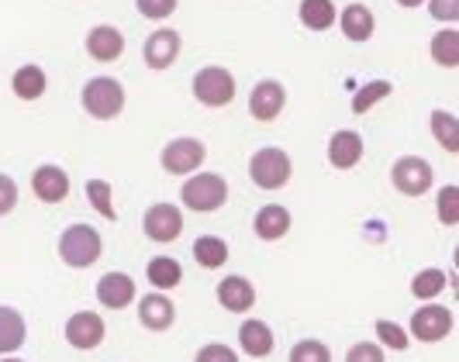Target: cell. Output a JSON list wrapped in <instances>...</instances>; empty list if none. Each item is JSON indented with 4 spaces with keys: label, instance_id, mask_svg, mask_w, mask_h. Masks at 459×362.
I'll use <instances>...</instances> for the list:
<instances>
[{
    "label": "cell",
    "instance_id": "obj_35",
    "mask_svg": "<svg viewBox=\"0 0 459 362\" xmlns=\"http://www.w3.org/2000/svg\"><path fill=\"white\" fill-rule=\"evenodd\" d=\"M135 7L145 22H166V18L177 14L180 0H135Z\"/></svg>",
    "mask_w": 459,
    "mask_h": 362
},
{
    "label": "cell",
    "instance_id": "obj_7",
    "mask_svg": "<svg viewBox=\"0 0 459 362\" xmlns=\"http://www.w3.org/2000/svg\"><path fill=\"white\" fill-rule=\"evenodd\" d=\"M391 183L397 194L404 197H421L432 190L436 183V173H432V162L421 156H401L391 166Z\"/></svg>",
    "mask_w": 459,
    "mask_h": 362
},
{
    "label": "cell",
    "instance_id": "obj_3",
    "mask_svg": "<svg viewBox=\"0 0 459 362\" xmlns=\"http://www.w3.org/2000/svg\"><path fill=\"white\" fill-rule=\"evenodd\" d=\"M104 255V238L93 225H69L59 235V259L69 270H91L97 266V259Z\"/></svg>",
    "mask_w": 459,
    "mask_h": 362
},
{
    "label": "cell",
    "instance_id": "obj_9",
    "mask_svg": "<svg viewBox=\"0 0 459 362\" xmlns=\"http://www.w3.org/2000/svg\"><path fill=\"white\" fill-rule=\"evenodd\" d=\"M453 324H456V317L449 307H442V304H421L418 311L411 315V339L425 341V345H436V341L449 339L453 335Z\"/></svg>",
    "mask_w": 459,
    "mask_h": 362
},
{
    "label": "cell",
    "instance_id": "obj_21",
    "mask_svg": "<svg viewBox=\"0 0 459 362\" xmlns=\"http://www.w3.org/2000/svg\"><path fill=\"white\" fill-rule=\"evenodd\" d=\"M238 345H242V352H246L249 359H266L276 345L273 328H270L266 321H259V317H249V321L238 328Z\"/></svg>",
    "mask_w": 459,
    "mask_h": 362
},
{
    "label": "cell",
    "instance_id": "obj_22",
    "mask_svg": "<svg viewBox=\"0 0 459 362\" xmlns=\"http://www.w3.org/2000/svg\"><path fill=\"white\" fill-rule=\"evenodd\" d=\"M11 90L18 100L24 104H31V100H42L48 90V76L42 66H35V63H24V66L14 69V76H11Z\"/></svg>",
    "mask_w": 459,
    "mask_h": 362
},
{
    "label": "cell",
    "instance_id": "obj_41",
    "mask_svg": "<svg viewBox=\"0 0 459 362\" xmlns=\"http://www.w3.org/2000/svg\"><path fill=\"white\" fill-rule=\"evenodd\" d=\"M453 266L459 270V246H456V252H453Z\"/></svg>",
    "mask_w": 459,
    "mask_h": 362
},
{
    "label": "cell",
    "instance_id": "obj_37",
    "mask_svg": "<svg viewBox=\"0 0 459 362\" xmlns=\"http://www.w3.org/2000/svg\"><path fill=\"white\" fill-rule=\"evenodd\" d=\"M345 362H387V352L380 341H356L345 352Z\"/></svg>",
    "mask_w": 459,
    "mask_h": 362
},
{
    "label": "cell",
    "instance_id": "obj_42",
    "mask_svg": "<svg viewBox=\"0 0 459 362\" xmlns=\"http://www.w3.org/2000/svg\"><path fill=\"white\" fill-rule=\"evenodd\" d=\"M0 362H24V359H0Z\"/></svg>",
    "mask_w": 459,
    "mask_h": 362
},
{
    "label": "cell",
    "instance_id": "obj_16",
    "mask_svg": "<svg viewBox=\"0 0 459 362\" xmlns=\"http://www.w3.org/2000/svg\"><path fill=\"white\" fill-rule=\"evenodd\" d=\"M218 304H221L229 315H249L255 307V287L246 276L231 272V276H225V280L218 283Z\"/></svg>",
    "mask_w": 459,
    "mask_h": 362
},
{
    "label": "cell",
    "instance_id": "obj_11",
    "mask_svg": "<svg viewBox=\"0 0 459 362\" xmlns=\"http://www.w3.org/2000/svg\"><path fill=\"white\" fill-rule=\"evenodd\" d=\"M180 48H184L180 31H173V28H156V31L145 39V46H142V59H145L149 69L162 73V69H169L180 59Z\"/></svg>",
    "mask_w": 459,
    "mask_h": 362
},
{
    "label": "cell",
    "instance_id": "obj_14",
    "mask_svg": "<svg viewBox=\"0 0 459 362\" xmlns=\"http://www.w3.org/2000/svg\"><path fill=\"white\" fill-rule=\"evenodd\" d=\"M31 194H35L42 204H63L69 197V173L63 166L42 162V166L31 173Z\"/></svg>",
    "mask_w": 459,
    "mask_h": 362
},
{
    "label": "cell",
    "instance_id": "obj_40",
    "mask_svg": "<svg viewBox=\"0 0 459 362\" xmlns=\"http://www.w3.org/2000/svg\"><path fill=\"white\" fill-rule=\"evenodd\" d=\"M401 7H408V11H414V7H421V4H429V0H397Z\"/></svg>",
    "mask_w": 459,
    "mask_h": 362
},
{
    "label": "cell",
    "instance_id": "obj_17",
    "mask_svg": "<svg viewBox=\"0 0 459 362\" xmlns=\"http://www.w3.org/2000/svg\"><path fill=\"white\" fill-rule=\"evenodd\" d=\"M367 152V142L359 132H352V128H339L335 135L328 138V162L335 166V169H352V166H359V159Z\"/></svg>",
    "mask_w": 459,
    "mask_h": 362
},
{
    "label": "cell",
    "instance_id": "obj_1",
    "mask_svg": "<svg viewBox=\"0 0 459 362\" xmlns=\"http://www.w3.org/2000/svg\"><path fill=\"white\" fill-rule=\"evenodd\" d=\"M80 104L93 121H115L128 104V93H125V83L115 76H93L80 90Z\"/></svg>",
    "mask_w": 459,
    "mask_h": 362
},
{
    "label": "cell",
    "instance_id": "obj_8",
    "mask_svg": "<svg viewBox=\"0 0 459 362\" xmlns=\"http://www.w3.org/2000/svg\"><path fill=\"white\" fill-rule=\"evenodd\" d=\"M142 231L156 246H173L184 235V211L177 204H169V201H160V204H152L142 214Z\"/></svg>",
    "mask_w": 459,
    "mask_h": 362
},
{
    "label": "cell",
    "instance_id": "obj_15",
    "mask_svg": "<svg viewBox=\"0 0 459 362\" xmlns=\"http://www.w3.org/2000/svg\"><path fill=\"white\" fill-rule=\"evenodd\" d=\"M87 56L97 63H117L125 56V35L115 24H93L87 31Z\"/></svg>",
    "mask_w": 459,
    "mask_h": 362
},
{
    "label": "cell",
    "instance_id": "obj_20",
    "mask_svg": "<svg viewBox=\"0 0 459 362\" xmlns=\"http://www.w3.org/2000/svg\"><path fill=\"white\" fill-rule=\"evenodd\" d=\"M339 28H342V35L349 42L363 46L377 31V18H373V11H369L367 4H349V7L339 11Z\"/></svg>",
    "mask_w": 459,
    "mask_h": 362
},
{
    "label": "cell",
    "instance_id": "obj_30",
    "mask_svg": "<svg viewBox=\"0 0 459 362\" xmlns=\"http://www.w3.org/2000/svg\"><path fill=\"white\" fill-rule=\"evenodd\" d=\"M391 93H394L391 80H369V83H363V87L356 90V97H352V114H369L380 100H387Z\"/></svg>",
    "mask_w": 459,
    "mask_h": 362
},
{
    "label": "cell",
    "instance_id": "obj_33",
    "mask_svg": "<svg viewBox=\"0 0 459 362\" xmlns=\"http://www.w3.org/2000/svg\"><path fill=\"white\" fill-rule=\"evenodd\" d=\"M436 214L438 221L446 228L459 225V186L456 183H449V186H442L436 194Z\"/></svg>",
    "mask_w": 459,
    "mask_h": 362
},
{
    "label": "cell",
    "instance_id": "obj_23",
    "mask_svg": "<svg viewBox=\"0 0 459 362\" xmlns=\"http://www.w3.org/2000/svg\"><path fill=\"white\" fill-rule=\"evenodd\" d=\"M24 341H28V321H24V315L18 307L0 304V356L18 352Z\"/></svg>",
    "mask_w": 459,
    "mask_h": 362
},
{
    "label": "cell",
    "instance_id": "obj_10",
    "mask_svg": "<svg viewBox=\"0 0 459 362\" xmlns=\"http://www.w3.org/2000/svg\"><path fill=\"white\" fill-rule=\"evenodd\" d=\"M104 335H108V328H104V317L97 315V311H76V315H69L66 341L76 352H93V349H100V345H104Z\"/></svg>",
    "mask_w": 459,
    "mask_h": 362
},
{
    "label": "cell",
    "instance_id": "obj_24",
    "mask_svg": "<svg viewBox=\"0 0 459 362\" xmlns=\"http://www.w3.org/2000/svg\"><path fill=\"white\" fill-rule=\"evenodd\" d=\"M145 276H149L152 290L169 294V290H177V287L184 283V266H180L173 255H152L149 266H145Z\"/></svg>",
    "mask_w": 459,
    "mask_h": 362
},
{
    "label": "cell",
    "instance_id": "obj_31",
    "mask_svg": "<svg viewBox=\"0 0 459 362\" xmlns=\"http://www.w3.org/2000/svg\"><path fill=\"white\" fill-rule=\"evenodd\" d=\"M87 201L91 207L104 218V221H117V211H115V194H111V183L108 180H87Z\"/></svg>",
    "mask_w": 459,
    "mask_h": 362
},
{
    "label": "cell",
    "instance_id": "obj_29",
    "mask_svg": "<svg viewBox=\"0 0 459 362\" xmlns=\"http://www.w3.org/2000/svg\"><path fill=\"white\" fill-rule=\"evenodd\" d=\"M446 283H449V276L438 270V266H429V270L411 276V297L414 300H436L446 290Z\"/></svg>",
    "mask_w": 459,
    "mask_h": 362
},
{
    "label": "cell",
    "instance_id": "obj_19",
    "mask_svg": "<svg viewBox=\"0 0 459 362\" xmlns=\"http://www.w3.org/2000/svg\"><path fill=\"white\" fill-rule=\"evenodd\" d=\"M97 300L108 311H125L128 304H135V280L128 272H108L97 280Z\"/></svg>",
    "mask_w": 459,
    "mask_h": 362
},
{
    "label": "cell",
    "instance_id": "obj_36",
    "mask_svg": "<svg viewBox=\"0 0 459 362\" xmlns=\"http://www.w3.org/2000/svg\"><path fill=\"white\" fill-rule=\"evenodd\" d=\"M194 362H242V359H238V352L231 345H225V341H207V345L197 349Z\"/></svg>",
    "mask_w": 459,
    "mask_h": 362
},
{
    "label": "cell",
    "instance_id": "obj_32",
    "mask_svg": "<svg viewBox=\"0 0 459 362\" xmlns=\"http://www.w3.org/2000/svg\"><path fill=\"white\" fill-rule=\"evenodd\" d=\"M373 332H377V341L384 345V349H394V352H404L408 345H411V332L408 328H401L397 321H377L373 324Z\"/></svg>",
    "mask_w": 459,
    "mask_h": 362
},
{
    "label": "cell",
    "instance_id": "obj_18",
    "mask_svg": "<svg viewBox=\"0 0 459 362\" xmlns=\"http://www.w3.org/2000/svg\"><path fill=\"white\" fill-rule=\"evenodd\" d=\"M290 228H294V218L283 204H263L253 218V231L259 242H280L290 235Z\"/></svg>",
    "mask_w": 459,
    "mask_h": 362
},
{
    "label": "cell",
    "instance_id": "obj_26",
    "mask_svg": "<svg viewBox=\"0 0 459 362\" xmlns=\"http://www.w3.org/2000/svg\"><path fill=\"white\" fill-rule=\"evenodd\" d=\"M194 263L201 266V270H221L225 263H229V242L225 238H218V235H201V238H194Z\"/></svg>",
    "mask_w": 459,
    "mask_h": 362
},
{
    "label": "cell",
    "instance_id": "obj_28",
    "mask_svg": "<svg viewBox=\"0 0 459 362\" xmlns=\"http://www.w3.org/2000/svg\"><path fill=\"white\" fill-rule=\"evenodd\" d=\"M429 128H432V138L438 142V149H446L449 156H459V117L456 114L436 108L432 117H429Z\"/></svg>",
    "mask_w": 459,
    "mask_h": 362
},
{
    "label": "cell",
    "instance_id": "obj_12",
    "mask_svg": "<svg viewBox=\"0 0 459 362\" xmlns=\"http://www.w3.org/2000/svg\"><path fill=\"white\" fill-rule=\"evenodd\" d=\"M287 108V87L280 80H259L249 93V114H253L259 125H270L276 121Z\"/></svg>",
    "mask_w": 459,
    "mask_h": 362
},
{
    "label": "cell",
    "instance_id": "obj_25",
    "mask_svg": "<svg viewBox=\"0 0 459 362\" xmlns=\"http://www.w3.org/2000/svg\"><path fill=\"white\" fill-rule=\"evenodd\" d=\"M298 18L307 31H328L339 24V7L335 0H300Z\"/></svg>",
    "mask_w": 459,
    "mask_h": 362
},
{
    "label": "cell",
    "instance_id": "obj_39",
    "mask_svg": "<svg viewBox=\"0 0 459 362\" xmlns=\"http://www.w3.org/2000/svg\"><path fill=\"white\" fill-rule=\"evenodd\" d=\"M14 207H18V183L7 173H0V218H7Z\"/></svg>",
    "mask_w": 459,
    "mask_h": 362
},
{
    "label": "cell",
    "instance_id": "obj_2",
    "mask_svg": "<svg viewBox=\"0 0 459 362\" xmlns=\"http://www.w3.org/2000/svg\"><path fill=\"white\" fill-rule=\"evenodd\" d=\"M180 204L194 214H214L229 204V180L221 173H194L180 186Z\"/></svg>",
    "mask_w": 459,
    "mask_h": 362
},
{
    "label": "cell",
    "instance_id": "obj_38",
    "mask_svg": "<svg viewBox=\"0 0 459 362\" xmlns=\"http://www.w3.org/2000/svg\"><path fill=\"white\" fill-rule=\"evenodd\" d=\"M429 14L442 24L459 22V0H429Z\"/></svg>",
    "mask_w": 459,
    "mask_h": 362
},
{
    "label": "cell",
    "instance_id": "obj_6",
    "mask_svg": "<svg viewBox=\"0 0 459 362\" xmlns=\"http://www.w3.org/2000/svg\"><path fill=\"white\" fill-rule=\"evenodd\" d=\"M204 159H207V145L201 138L180 135V138H173V142H166V149H162V156H160V166L169 177H184L186 180V177L201 173Z\"/></svg>",
    "mask_w": 459,
    "mask_h": 362
},
{
    "label": "cell",
    "instance_id": "obj_13",
    "mask_svg": "<svg viewBox=\"0 0 459 362\" xmlns=\"http://www.w3.org/2000/svg\"><path fill=\"white\" fill-rule=\"evenodd\" d=\"M138 324H142L145 332H160V335L169 332V328L177 324V304L162 294V290L145 294L138 300Z\"/></svg>",
    "mask_w": 459,
    "mask_h": 362
},
{
    "label": "cell",
    "instance_id": "obj_4",
    "mask_svg": "<svg viewBox=\"0 0 459 362\" xmlns=\"http://www.w3.org/2000/svg\"><path fill=\"white\" fill-rule=\"evenodd\" d=\"M290 177H294V162H290V156L283 149H276V145H263L249 159V180L259 190H266V194L283 190L290 183Z\"/></svg>",
    "mask_w": 459,
    "mask_h": 362
},
{
    "label": "cell",
    "instance_id": "obj_5",
    "mask_svg": "<svg viewBox=\"0 0 459 362\" xmlns=\"http://www.w3.org/2000/svg\"><path fill=\"white\" fill-rule=\"evenodd\" d=\"M190 90H194L197 104H204L211 111H221V108H229L231 100H235L238 83H235V76L225 66H204L194 73Z\"/></svg>",
    "mask_w": 459,
    "mask_h": 362
},
{
    "label": "cell",
    "instance_id": "obj_27",
    "mask_svg": "<svg viewBox=\"0 0 459 362\" xmlns=\"http://www.w3.org/2000/svg\"><path fill=\"white\" fill-rule=\"evenodd\" d=\"M429 56L432 63L442 69H456L459 66V28H438L429 42Z\"/></svg>",
    "mask_w": 459,
    "mask_h": 362
},
{
    "label": "cell",
    "instance_id": "obj_34",
    "mask_svg": "<svg viewBox=\"0 0 459 362\" xmlns=\"http://www.w3.org/2000/svg\"><path fill=\"white\" fill-rule=\"evenodd\" d=\"M290 362H332V349L318 339H300L290 349Z\"/></svg>",
    "mask_w": 459,
    "mask_h": 362
}]
</instances>
